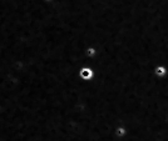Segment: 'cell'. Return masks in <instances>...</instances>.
Returning <instances> with one entry per match:
<instances>
[{
  "mask_svg": "<svg viewBox=\"0 0 168 141\" xmlns=\"http://www.w3.org/2000/svg\"><path fill=\"white\" fill-rule=\"evenodd\" d=\"M164 72H166V70L163 69V67H158L157 69V74H159V75H163Z\"/></svg>",
  "mask_w": 168,
  "mask_h": 141,
  "instance_id": "1",
  "label": "cell"
}]
</instances>
